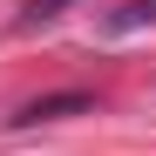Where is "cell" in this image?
<instances>
[{
    "label": "cell",
    "instance_id": "6da1fadb",
    "mask_svg": "<svg viewBox=\"0 0 156 156\" xmlns=\"http://www.w3.org/2000/svg\"><path fill=\"white\" fill-rule=\"evenodd\" d=\"M136 27H156V0H122L102 14V34H136Z\"/></svg>",
    "mask_w": 156,
    "mask_h": 156
},
{
    "label": "cell",
    "instance_id": "3957f363",
    "mask_svg": "<svg viewBox=\"0 0 156 156\" xmlns=\"http://www.w3.org/2000/svg\"><path fill=\"white\" fill-rule=\"evenodd\" d=\"M68 14V0H27L20 7V27H48V20H61Z\"/></svg>",
    "mask_w": 156,
    "mask_h": 156
},
{
    "label": "cell",
    "instance_id": "7a4b0ae2",
    "mask_svg": "<svg viewBox=\"0 0 156 156\" xmlns=\"http://www.w3.org/2000/svg\"><path fill=\"white\" fill-rule=\"evenodd\" d=\"M88 109H95L88 95H48V102H27L14 122H61V115H88Z\"/></svg>",
    "mask_w": 156,
    "mask_h": 156
}]
</instances>
